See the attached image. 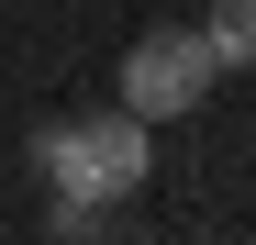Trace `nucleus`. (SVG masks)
I'll list each match as a JSON object with an SVG mask.
<instances>
[{"instance_id": "1", "label": "nucleus", "mask_w": 256, "mask_h": 245, "mask_svg": "<svg viewBox=\"0 0 256 245\" xmlns=\"http://www.w3.org/2000/svg\"><path fill=\"white\" fill-rule=\"evenodd\" d=\"M34 168H45L56 212H112V200H134L145 168H156V122H134L122 100L112 112H67V122L34 134Z\"/></svg>"}, {"instance_id": "2", "label": "nucleus", "mask_w": 256, "mask_h": 245, "mask_svg": "<svg viewBox=\"0 0 256 245\" xmlns=\"http://www.w3.org/2000/svg\"><path fill=\"white\" fill-rule=\"evenodd\" d=\"M212 45H200V22H156V34H134L122 45V112L134 122H190L200 100H212Z\"/></svg>"}, {"instance_id": "3", "label": "nucleus", "mask_w": 256, "mask_h": 245, "mask_svg": "<svg viewBox=\"0 0 256 245\" xmlns=\"http://www.w3.org/2000/svg\"><path fill=\"white\" fill-rule=\"evenodd\" d=\"M200 45H212V67H256V0H212Z\"/></svg>"}]
</instances>
